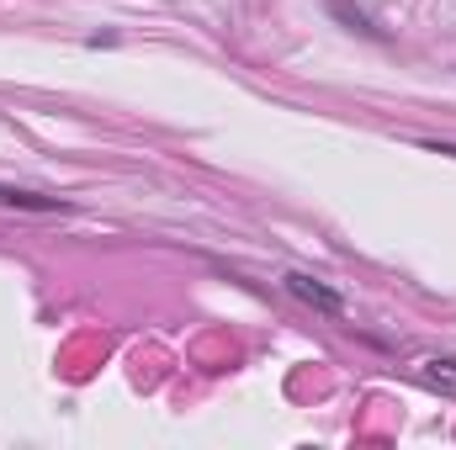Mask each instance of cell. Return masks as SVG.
Returning <instances> with one entry per match:
<instances>
[{"mask_svg":"<svg viewBox=\"0 0 456 450\" xmlns=\"http://www.w3.org/2000/svg\"><path fill=\"white\" fill-rule=\"evenodd\" d=\"M287 292H292V297H303V302H314L319 313H345L340 292H330L324 281H314V276H303V270H292V276H287Z\"/></svg>","mask_w":456,"mask_h":450,"instance_id":"1","label":"cell"},{"mask_svg":"<svg viewBox=\"0 0 456 450\" xmlns=\"http://www.w3.org/2000/svg\"><path fill=\"white\" fill-rule=\"evenodd\" d=\"M0 207H27V213H64V202H53V197H32V191H11V186H0Z\"/></svg>","mask_w":456,"mask_h":450,"instance_id":"2","label":"cell"}]
</instances>
